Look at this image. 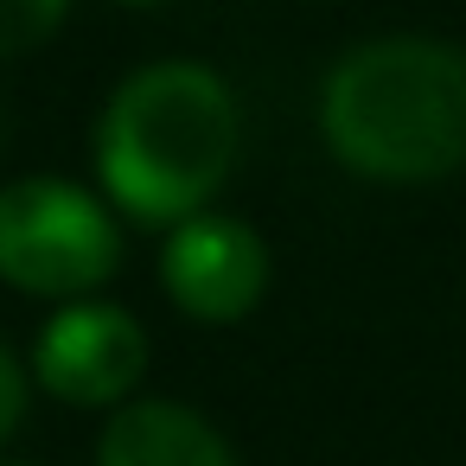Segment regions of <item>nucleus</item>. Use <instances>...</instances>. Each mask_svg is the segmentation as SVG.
I'll list each match as a JSON object with an SVG mask.
<instances>
[{
	"label": "nucleus",
	"instance_id": "1",
	"mask_svg": "<svg viewBox=\"0 0 466 466\" xmlns=\"http://www.w3.org/2000/svg\"><path fill=\"white\" fill-rule=\"evenodd\" d=\"M90 154L96 186L122 218L173 230L211 211L243 154L237 90L198 58L141 65L109 90Z\"/></svg>",
	"mask_w": 466,
	"mask_h": 466
},
{
	"label": "nucleus",
	"instance_id": "2",
	"mask_svg": "<svg viewBox=\"0 0 466 466\" xmlns=\"http://www.w3.org/2000/svg\"><path fill=\"white\" fill-rule=\"evenodd\" d=\"M319 135L358 179H447L466 167V52L428 33L351 46L319 84Z\"/></svg>",
	"mask_w": 466,
	"mask_h": 466
},
{
	"label": "nucleus",
	"instance_id": "3",
	"mask_svg": "<svg viewBox=\"0 0 466 466\" xmlns=\"http://www.w3.org/2000/svg\"><path fill=\"white\" fill-rule=\"evenodd\" d=\"M122 268L116 205L77 179L0 186V281L39 300H90Z\"/></svg>",
	"mask_w": 466,
	"mask_h": 466
},
{
	"label": "nucleus",
	"instance_id": "4",
	"mask_svg": "<svg viewBox=\"0 0 466 466\" xmlns=\"http://www.w3.org/2000/svg\"><path fill=\"white\" fill-rule=\"evenodd\" d=\"M147 370V332L116 300H65L33 339V377L71 409L122 402Z\"/></svg>",
	"mask_w": 466,
	"mask_h": 466
},
{
	"label": "nucleus",
	"instance_id": "5",
	"mask_svg": "<svg viewBox=\"0 0 466 466\" xmlns=\"http://www.w3.org/2000/svg\"><path fill=\"white\" fill-rule=\"evenodd\" d=\"M160 288L173 294V307L186 319L230 326V319L256 313V300L268 288V249H262V237L243 218L198 211V218H186V224L167 230Z\"/></svg>",
	"mask_w": 466,
	"mask_h": 466
},
{
	"label": "nucleus",
	"instance_id": "6",
	"mask_svg": "<svg viewBox=\"0 0 466 466\" xmlns=\"http://www.w3.org/2000/svg\"><path fill=\"white\" fill-rule=\"evenodd\" d=\"M96 466H237L230 441L186 402H122L96 441Z\"/></svg>",
	"mask_w": 466,
	"mask_h": 466
},
{
	"label": "nucleus",
	"instance_id": "7",
	"mask_svg": "<svg viewBox=\"0 0 466 466\" xmlns=\"http://www.w3.org/2000/svg\"><path fill=\"white\" fill-rule=\"evenodd\" d=\"M71 14V0H0V58H26Z\"/></svg>",
	"mask_w": 466,
	"mask_h": 466
},
{
	"label": "nucleus",
	"instance_id": "8",
	"mask_svg": "<svg viewBox=\"0 0 466 466\" xmlns=\"http://www.w3.org/2000/svg\"><path fill=\"white\" fill-rule=\"evenodd\" d=\"M20 415H26V370H20V358L7 345H0V441L20 428Z\"/></svg>",
	"mask_w": 466,
	"mask_h": 466
},
{
	"label": "nucleus",
	"instance_id": "9",
	"mask_svg": "<svg viewBox=\"0 0 466 466\" xmlns=\"http://www.w3.org/2000/svg\"><path fill=\"white\" fill-rule=\"evenodd\" d=\"M122 7H160V0H122Z\"/></svg>",
	"mask_w": 466,
	"mask_h": 466
}]
</instances>
